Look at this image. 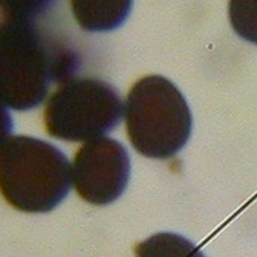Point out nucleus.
I'll use <instances>...</instances> for the list:
<instances>
[{"label": "nucleus", "instance_id": "obj_1", "mask_svg": "<svg viewBox=\"0 0 257 257\" xmlns=\"http://www.w3.org/2000/svg\"><path fill=\"white\" fill-rule=\"evenodd\" d=\"M75 56L42 32L32 20L0 22V100L30 110L44 100L50 84L70 78Z\"/></svg>", "mask_w": 257, "mask_h": 257}, {"label": "nucleus", "instance_id": "obj_2", "mask_svg": "<svg viewBox=\"0 0 257 257\" xmlns=\"http://www.w3.org/2000/svg\"><path fill=\"white\" fill-rule=\"evenodd\" d=\"M71 184V164L54 145L18 136L0 146V193L18 210L50 212L66 198Z\"/></svg>", "mask_w": 257, "mask_h": 257}, {"label": "nucleus", "instance_id": "obj_3", "mask_svg": "<svg viewBox=\"0 0 257 257\" xmlns=\"http://www.w3.org/2000/svg\"><path fill=\"white\" fill-rule=\"evenodd\" d=\"M124 123L130 144L149 158L176 156L192 133V114L182 92L161 75L141 78L124 102Z\"/></svg>", "mask_w": 257, "mask_h": 257}, {"label": "nucleus", "instance_id": "obj_4", "mask_svg": "<svg viewBox=\"0 0 257 257\" xmlns=\"http://www.w3.org/2000/svg\"><path fill=\"white\" fill-rule=\"evenodd\" d=\"M124 104L119 94L96 78H67L48 98L44 126L50 136L87 142L106 136L119 123Z\"/></svg>", "mask_w": 257, "mask_h": 257}, {"label": "nucleus", "instance_id": "obj_5", "mask_svg": "<svg viewBox=\"0 0 257 257\" xmlns=\"http://www.w3.org/2000/svg\"><path fill=\"white\" fill-rule=\"evenodd\" d=\"M130 170V157L123 145L110 137H99L84 142L75 153L72 185L88 204H111L124 192Z\"/></svg>", "mask_w": 257, "mask_h": 257}, {"label": "nucleus", "instance_id": "obj_6", "mask_svg": "<svg viewBox=\"0 0 257 257\" xmlns=\"http://www.w3.org/2000/svg\"><path fill=\"white\" fill-rule=\"evenodd\" d=\"M76 24L88 32L119 28L130 15L134 0H68Z\"/></svg>", "mask_w": 257, "mask_h": 257}, {"label": "nucleus", "instance_id": "obj_7", "mask_svg": "<svg viewBox=\"0 0 257 257\" xmlns=\"http://www.w3.org/2000/svg\"><path fill=\"white\" fill-rule=\"evenodd\" d=\"M137 257H205L204 253L182 236L157 233L136 246Z\"/></svg>", "mask_w": 257, "mask_h": 257}, {"label": "nucleus", "instance_id": "obj_8", "mask_svg": "<svg viewBox=\"0 0 257 257\" xmlns=\"http://www.w3.org/2000/svg\"><path fill=\"white\" fill-rule=\"evenodd\" d=\"M228 15L233 31L257 46V0H229Z\"/></svg>", "mask_w": 257, "mask_h": 257}, {"label": "nucleus", "instance_id": "obj_9", "mask_svg": "<svg viewBox=\"0 0 257 257\" xmlns=\"http://www.w3.org/2000/svg\"><path fill=\"white\" fill-rule=\"evenodd\" d=\"M55 0H0V11L6 18L32 20L51 7Z\"/></svg>", "mask_w": 257, "mask_h": 257}, {"label": "nucleus", "instance_id": "obj_10", "mask_svg": "<svg viewBox=\"0 0 257 257\" xmlns=\"http://www.w3.org/2000/svg\"><path fill=\"white\" fill-rule=\"evenodd\" d=\"M12 132V119L6 104L0 100V146L10 138Z\"/></svg>", "mask_w": 257, "mask_h": 257}]
</instances>
